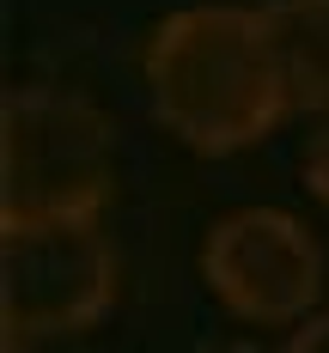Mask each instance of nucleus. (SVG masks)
<instances>
[{
	"instance_id": "obj_1",
	"label": "nucleus",
	"mask_w": 329,
	"mask_h": 353,
	"mask_svg": "<svg viewBox=\"0 0 329 353\" xmlns=\"http://www.w3.org/2000/svg\"><path fill=\"white\" fill-rule=\"evenodd\" d=\"M141 68L159 122L208 159L256 146L292 110L262 6H177L152 25Z\"/></svg>"
},
{
	"instance_id": "obj_2",
	"label": "nucleus",
	"mask_w": 329,
	"mask_h": 353,
	"mask_svg": "<svg viewBox=\"0 0 329 353\" xmlns=\"http://www.w3.org/2000/svg\"><path fill=\"white\" fill-rule=\"evenodd\" d=\"M116 183V128L92 98L19 85L0 104V225L98 219Z\"/></svg>"
},
{
	"instance_id": "obj_3",
	"label": "nucleus",
	"mask_w": 329,
	"mask_h": 353,
	"mask_svg": "<svg viewBox=\"0 0 329 353\" xmlns=\"http://www.w3.org/2000/svg\"><path fill=\"white\" fill-rule=\"evenodd\" d=\"M116 299V250L98 219L0 225V317L19 335L92 329Z\"/></svg>"
},
{
	"instance_id": "obj_4",
	"label": "nucleus",
	"mask_w": 329,
	"mask_h": 353,
	"mask_svg": "<svg viewBox=\"0 0 329 353\" xmlns=\"http://www.w3.org/2000/svg\"><path fill=\"white\" fill-rule=\"evenodd\" d=\"M201 281L232 317L292 323L323 292V250L287 208H238L201 238Z\"/></svg>"
},
{
	"instance_id": "obj_5",
	"label": "nucleus",
	"mask_w": 329,
	"mask_h": 353,
	"mask_svg": "<svg viewBox=\"0 0 329 353\" xmlns=\"http://www.w3.org/2000/svg\"><path fill=\"white\" fill-rule=\"evenodd\" d=\"M262 25L292 110H329V0H268Z\"/></svg>"
},
{
	"instance_id": "obj_6",
	"label": "nucleus",
	"mask_w": 329,
	"mask_h": 353,
	"mask_svg": "<svg viewBox=\"0 0 329 353\" xmlns=\"http://www.w3.org/2000/svg\"><path fill=\"white\" fill-rule=\"evenodd\" d=\"M305 183H311L317 201H329V110L317 116V128L305 141Z\"/></svg>"
},
{
	"instance_id": "obj_7",
	"label": "nucleus",
	"mask_w": 329,
	"mask_h": 353,
	"mask_svg": "<svg viewBox=\"0 0 329 353\" xmlns=\"http://www.w3.org/2000/svg\"><path fill=\"white\" fill-rule=\"evenodd\" d=\"M281 353H329V311H323V317H311Z\"/></svg>"
},
{
	"instance_id": "obj_8",
	"label": "nucleus",
	"mask_w": 329,
	"mask_h": 353,
	"mask_svg": "<svg viewBox=\"0 0 329 353\" xmlns=\"http://www.w3.org/2000/svg\"><path fill=\"white\" fill-rule=\"evenodd\" d=\"M6 353H31V335H19V329H6Z\"/></svg>"
}]
</instances>
